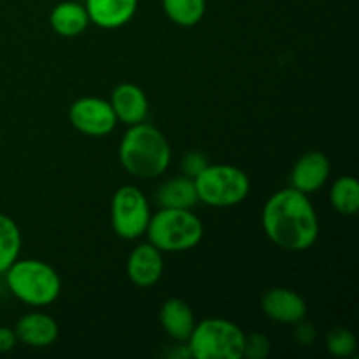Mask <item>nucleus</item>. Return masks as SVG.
Instances as JSON below:
<instances>
[{
	"label": "nucleus",
	"mask_w": 359,
	"mask_h": 359,
	"mask_svg": "<svg viewBox=\"0 0 359 359\" xmlns=\"http://www.w3.org/2000/svg\"><path fill=\"white\" fill-rule=\"evenodd\" d=\"M18 344V337L14 330L7 326H0V353H9Z\"/></svg>",
	"instance_id": "obj_25"
},
{
	"label": "nucleus",
	"mask_w": 359,
	"mask_h": 359,
	"mask_svg": "<svg viewBox=\"0 0 359 359\" xmlns=\"http://www.w3.org/2000/svg\"><path fill=\"white\" fill-rule=\"evenodd\" d=\"M51 28L62 37H76L86 30L90 18L86 7L77 2H62L51 11Z\"/></svg>",
	"instance_id": "obj_16"
},
{
	"label": "nucleus",
	"mask_w": 359,
	"mask_h": 359,
	"mask_svg": "<svg viewBox=\"0 0 359 359\" xmlns=\"http://www.w3.org/2000/svg\"><path fill=\"white\" fill-rule=\"evenodd\" d=\"M111 105L118 121H123L128 126L142 123L149 112L146 93L132 83H123L116 86L111 95Z\"/></svg>",
	"instance_id": "obj_12"
},
{
	"label": "nucleus",
	"mask_w": 359,
	"mask_h": 359,
	"mask_svg": "<svg viewBox=\"0 0 359 359\" xmlns=\"http://www.w3.org/2000/svg\"><path fill=\"white\" fill-rule=\"evenodd\" d=\"M69 118L74 128L90 137L109 135L118 123L111 102L97 97H84L74 102L69 109Z\"/></svg>",
	"instance_id": "obj_8"
},
{
	"label": "nucleus",
	"mask_w": 359,
	"mask_h": 359,
	"mask_svg": "<svg viewBox=\"0 0 359 359\" xmlns=\"http://www.w3.org/2000/svg\"><path fill=\"white\" fill-rule=\"evenodd\" d=\"M112 228L125 241L142 237L151 219V209L146 195L135 186H121L112 196Z\"/></svg>",
	"instance_id": "obj_7"
},
{
	"label": "nucleus",
	"mask_w": 359,
	"mask_h": 359,
	"mask_svg": "<svg viewBox=\"0 0 359 359\" xmlns=\"http://www.w3.org/2000/svg\"><path fill=\"white\" fill-rule=\"evenodd\" d=\"M193 182L200 202L210 207H233L251 191L248 174L231 165H207Z\"/></svg>",
	"instance_id": "obj_6"
},
{
	"label": "nucleus",
	"mask_w": 359,
	"mask_h": 359,
	"mask_svg": "<svg viewBox=\"0 0 359 359\" xmlns=\"http://www.w3.org/2000/svg\"><path fill=\"white\" fill-rule=\"evenodd\" d=\"M297 325L298 326H297V330H294V339H297L302 346H311L316 339L314 326L309 325V323H305L304 319H302L300 323H297Z\"/></svg>",
	"instance_id": "obj_24"
},
{
	"label": "nucleus",
	"mask_w": 359,
	"mask_h": 359,
	"mask_svg": "<svg viewBox=\"0 0 359 359\" xmlns=\"http://www.w3.org/2000/svg\"><path fill=\"white\" fill-rule=\"evenodd\" d=\"M165 14L179 27H195L205 14V0H161Z\"/></svg>",
	"instance_id": "obj_20"
},
{
	"label": "nucleus",
	"mask_w": 359,
	"mask_h": 359,
	"mask_svg": "<svg viewBox=\"0 0 359 359\" xmlns=\"http://www.w3.org/2000/svg\"><path fill=\"white\" fill-rule=\"evenodd\" d=\"M160 323L165 333L175 342H188L195 328V314L181 298H168L160 311Z\"/></svg>",
	"instance_id": "obj_15"
},
{
	"label": "nucleus",
	"mask_w": 359,
	"mask_h": 359,
	"mask_svg": "<svg viewBox=\"0 0 359 359\" xmlns=\"http://www.w3.org/2000/svg\"><path fill=\"white\" fill-rule=\"evenodd\" d=\"M270 353V342L262 333H249L244 340V358L265 359Z\"/></svg>",
	"instance_id": "obj_22"
},
{
	"label": "nucleus",
	"mask_w": 359,
	"mask_h": 359,
	"mask_svg": "<svg viewBox=\"0 0 359 359\" xmlns=\"http://www.w3.org/2000/svg\"><path fill=\"white\" fill-rule=\"evenodd\" d=\"M207 167V158L202 153H188L182 160V172L186 177H196Z\"/></svg>",
	"instance_id": "obj_23"
},
{
	"label": "nucleus",
	"mask_w": 359,
	"mask_h": 359,
	"mask_svg": "<svg viewBox=\"0 0 359 359\" xmlns=\"http://www.w3.org/2000/svg\"><path fill=\"white\" fill-rule=\"evenodd\" d=\"M21 251V233L14 219L0 214V273L18 259Z\"/></svg>",
	"instance_id": "obj_19"
},
{
	"label": "nucleus",
	"mask_w": 359,
	"mask_h": 359,
	"mask_svg": "<svg viewBox=\"0 0 359 359\" xmlns=\"http://www.w3.org/2000/svg\"><path fill=\"white\" fill-rule=\"evenodd\" d=\"M149 242L161 252H182L196 248L203 237V224L191 209H168L151 216L146 230Z\"/></svg>",
	"instance_id": "obj_4"
},
{
	"label": "nucleus",
	"mask_w": 359,
	"mask_h": 359,
	"mask_svg": "<svg viewBox=\"0 0 359 359\" xmlns=\"http://www.w3.org/2000/svg\"><path fill=\"white\" fill-rule=\"evenodd\" d=\"M163 256L153 244H140L130 252L126 263L128 279L139 287H151L163 276Z\"/></svg>",
	"instance_id": "obj_10"
},
{
	"label": "nucleus",
	"mask_w": 359,
	"mask_h": 359,
	"mask_svg": "<svg viewBox=\"0 0 359 359\" xmlns=\"http://www.w3.org/2000/svg\"><path fill=\"white\" fill-rule=\"evenodd\" d=\"M170 146L163 133L144 121L130 126L119 144L123 168L139 179L160 177L170 165Z\"/></svg>",
	"instance_id": "obj_2"
},
{
	"label": "nucleus",
	"mask_w": 359,
	"mask_h": 359,
	"mask_svg": "<svg viewBox=\"0 0 359 359\" xmlns=\"http://www.w3.org/2000/svg\"><path fill=\"white\" fill-rule=\"evenodd\" d=\"M156 202L168 209H193L198 202L195 182L191 177H174L163 182L156 191Z\"/></svg>",
	"instance_id": "obj_17"
},
{
	"label": "nucleus",
	"mask_w": 359,
	"mask_h": 359,
	"mask_svg": "<svg viewBox=\"0 0 359 359\" xmlns=\"http://www.w3.org/2000/svg\"><path fill=\"white\" fill-rule=\"evenodd\" d=\"M4 273L11 293L32 307L51 305L62 290L56 270L39 259H16Z\"/></svg>",
	"instance_id": "obj_3"
},
{
	"label": "nucleus",
	"mask_w": 359,
	"mask_h": 359,
	"mask_svg": "<svg viewBox=\"0 0 359 359\" xmlns=\"http://www.w3.org/2000/svg\"><path fill=\"white\" fill-rule=\"evenodd\" d=\"M326 351L337 358H351L358 351L356 337L347 328H335L326 335Z\"/></svg>",
	"instance_id": "obj_21"
},
{
	"label": "nucleus",
	"mask_w": 359,
	"mask_h": 359,
	"mask_svg": "<svg viewBox=\"0 0 359 359\" xmlns=\"http://www.w3.org/2000/svg\"><path fill=\"white\" fill-rule=\"evenodd\" d=\"M245 333L235 323L210 318L198 323L188 339V349L195 359H242Z\"/></svg>",
	"instance_id": "obj_5"
},
{
	"label": "nucleus",
	"mask_w": 359,
	"mask_h": 359,
	"mask_svg": "<svg viewBox=\"0 0 359 359\" xmlns=\"http://www.w3.org/2000/svg\"><path fill=\"white\" fill-rule=\"evenodd\" d=\"M14 333L18 342L30 347H48L58 339V325L55 319L42 312H32L16 323Z\"/></svg>",
	"instance_id": "obj_14"
},
{
	"label": "nucleus",
	"mask_w": 359,
	"mask_h": 359,
	"mask_svg": "<svg viewBox=\"0 0 359 359\" xmlns=\"http://www.w3.org/2000/svg\"><path fill=\"white\" fill-rule=\"evenodd\" d=\"M139 0H86L84 7L90 21L105 30L123 27L135 16Z\"/></svg>",
	"instance_id": "obj_13"
},
{
	"label": "nucleus",
	"mask_w": 359,
	"mask_h": 359,
	"mask_svg": "<svg viewBox=\"0 0 359 359\" xmlns=\"http://www.w3.org/2000/svg\"><path fill=\"white\" fill-rule=\"evenodd\" d=\"M263 230L284 251L300 252L314 245L319 221L314 205L305 193L294 188L277 191L263 207Z\"/></svg>",
	"instance_id": "obj_1"
},
{
	"label": "nucleus",
	"mask_w": 359,
	"mask_h": 359,
	"mask_svg": "<svg viewBox=\"0 0 359 359\" xmlns=\"http://www.w3.org/2000/svg\"><path fill=\"white\" fill-rule=\"evenodd\" d=\"M262 311L270 321L280 325H297L307 316V304L297 291L287 287H273L263 294Z\"/></svg>",
	"instance_id": "obj_9"
},
{
	"label": "nucleus",
	"mask_w": 359,
	"mask_h": 359,
	"mask_svg": "<svg viewBox=\"0 0 359 359\" xmlns=\"http://www.w3.org/2000/svg\"><path fill=\"white\" fill-rule=\"evenodd\" d=\"M328 177L330 161L326 154L319 153V151H311L294 163L293 172H291V184L298 191L311 195L323 188Z\"/></svg>",
	"instance_id": "obj_11"
},
{
	"label": "nucleus",
	"mask_w": 359,
	"mask_h": 359,
	"mask_svg": "<svg viewBox=\"0 0 359 359\" xmlns=\"http://www.w3.org/2000/svg\"><path fill=\"white\" fill-rule=\"evenodd\" d=\"M333 209L342 216H353L359 210V182L356 177L344 175L339 177L330 191Z\"/></svg>",
	"instance_id": "obj_18"
}]
</instances>
